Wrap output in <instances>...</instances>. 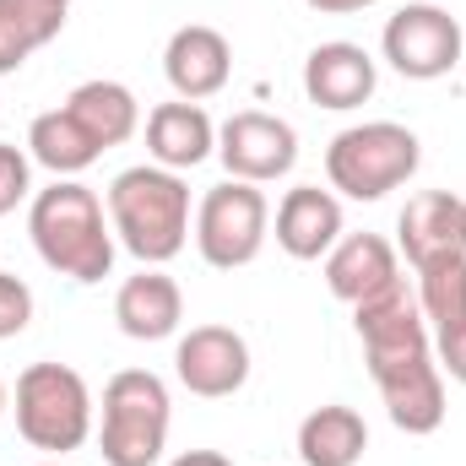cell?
Instances as JSON below:
<instances>
[{
	"mask_svg": "<svg viewBox=\"0 0 466 466\" xmlns=\"http://www.w3.org/2000/svg\"><path fill=\"white\" fill-rule=\"evenodd\" d=\"M418 282H423V288H418V309H423L429 331H434V337L466 331V255L418 271Z\"/></svg>",
	"mask_w": 466,
	"mask_h": 466,
	"instance_id": "obj_22",
	"label": "cell"
},
{
	"mask_svg": "<svg viewBox=\"0 0 466 466\" xmlns=\"http://www.w3.org/2000/svg\"><path fill=\"white\" fill-rule=\"evenodd\" d=\"M352 326L363 337V358H369V374L385 369V363H407V358H423L434 352L429 342V320L418 309V293L396 277L385 293L352 304Z\"/></svg>",
	"mask_w": 466,
	"mask_h": 466,
	"instance_id": "obj_8",
	"label": "cell"
},
{
	"mask_svg": "<svg viewBox=\"0 0 466 466\" xmlns=\"http://www.w3.org/2000/svg\"><path fill=\"white\" fill-rule=\"evenodd\" d=\"M27 196H33V163H27V152H22V147L0 141V218H5V212H16Z\"/></svg>",
	"mask_w": 466,
	"mask_h": 466,
	"instance_id": "obj_24",
	"label": "cell"
},
{
	"mask_svg": "<svg viewBox=\"0 0 466 466\" xmlns=\"http://www.w3.org/2000/svg\"><path fill=\"white\" fill-rule=\"evenodd\" d=\"M44 466H60V461H44Z\"/></svg>",
	"mask_w": 466,
	"mask_h": 466,
	"instance_id": "obj_31",
	"label": "cell"
},
{
	"mask_svg": "<svg viewBox=\"0 0 466 466\" xmlns=\"http://www.w3.org/2000/svg\"><path fill=\"white\" fill-rule=\"evenodd\" d=\"M27 320H33V288L16 271H0V342L22 337Z\"/></svg>",
	"mask_w": 466,
	"mask_h": 466,
	"instance_id": "obj_25",
	"label": "cell"
},
{
	"mask_svg": "<svg viewBox=\"0 0 466 466\" xmlns=\"http://www.w3.org/2000/svg\"><path fill=\"white\" fill-rule=\"evenodd\" d=\"M380 49L390 60V71H401L407 82H440L461 66V22L445 11V5H429V0H412L401 5L385 33H380Z\"/></svg>",
	"mask_w": 466,
	"mask_h": 466,
	"instance_id": "obj_7",
	"label": "cell"
},
{
	"mask_svg": "<svg viewBox=\"0 0 466 466\" xmlns=\"http://www.w3.org/2000/svg\"><path fill=\"white\" fill-rule=\"evenodd\" d=\"M174 374L190 396L223 401L249 380V342L233 326H190V337H179L174 348Z\"/></svg>",
	"mask_w": 466,
	"mask_h": 466,
	"instance_id": "obj_10",
	"label": "cell"
},
{
	"mask_svg": "<svg viewBox=\"0 0 466 466\" xmlns=\"http://www.w3.org/2000/svg\"><path fill=\"white\" fill-rule=\"evenodd\" d=\"M109 223L141 266H168L190 238V185L174 168L136 163L109 185Z\"/></svg>",
	"mask_w": 466,
	"mask_h": 466,
	"instance_id": "obj_2",
	"label": "cell"
},
{
	"mask_svg": "<svg viewBox=\"0 0 466 466\" xmlns=\"http://www.w3.org/2000/svg\"><path fill=\"white\" fill-rule=\"evenodd\" d=\"M0 16L16 27V38L27 49H44L66 27V0H0Z\"/></svg>",
	"mask_w": 466,
	"mask_h": 466,
	"instance_id": "obj_23",
	"label": "cell"
},
{
	"mask_svg": "<svg viewBox=\"0 0 466 466\" xmlns=\"http://www.w3.org/2000/svg\"><path fill=\"white\" fill-rule=\"evenodd\" d=\"M147 152H152L157 168L185 174V168H196V163H207L218 152V125L201 104H185V98L157 104L147 115Z\"/></svg>",
	"mask_w": 466,
	"mask_h": 466,
	"instance_id": "obj_17",
	"label": "cell"
},
{
	"mask_svg": "<svg viewBox=\"0 0 466 466\" xmlns=\"http://www.w3.org/2000/svg\"><path fill=\"white\" fill-rule=\"evenodd\" d=\"M374 385H380L385 412L401 434H434L445 423V374H440L434 352L374 369Z\"/></svg>",
	"mask_w": 466,
	"mask_h": 466,
	"instance_id": "obj_12",
	"label": "cell"
},
{
	"mask_svg": "<svg viewBox=\"0 0 466 466\" xmlns=\"http://www.w3.org/2000/svg\"><path fill=\"white\" fill-rule=\"evenodd\" d=\"M27 55H33V49H27V44L16 38V27H11V22L0 16V76L22 71V66H27Z\"/></svg>",
	"mask_w": 466,
	"mask_h": 466,
	"instance_id": "obj_26",
	"label": "cell"
},
{
	"mask_svg": "<svg viewBox=\"0 0 466 466\" xmlns=\"http://www.w3.org/2000/svg\"><path fill=\"white\" fill-rule=\"evenodd\" d=\"M363 451H369V423L342 401L315 407L299 423V461L304 466H358Z\"/></svg>",
	"mask_w": 466,
	"mask_h": 466,
	"instance_id": "obj_20",
	"label": "cell"
},
{
	"mask_svg": "<svg viewBox=\"0 0 466 466\" xmlns=\"http://www.w3.org/2000/svg\"><path fill=\"white\" fill-rule=\"evenodd\" d=\"M418 163H423V147L396 119L348 125L326 147V179H331V190H342L352 201H380V196L401 190L418 174Z\"/></svg>",
	"mask_w": 466,
	"mask_h": 466,
	"instance_id": "obj_5",
	"label": "cell"
},
{
	"mask_svg": "<svg viewBox=\"0 0 466 466\" xmlns=\"http://www.w3.org/2000/svg\"><path fill=\"white\" fill-rule=\"evenodd\" d=\"M66 5H71V0H66Z\"/></svg>",
	"mask_w": 466,
	"mask_h": 466,
	"instance_id": "obj_32",
	"label": "cell"
},
{
	"mask_svg": "<svg viewBox=\"0 0 466 466\" xmlns=\"http://www.w3.org/2000/svg\"><path fill=\"white\" fill-rule=\"evenodd\" d=\"M401 255L412 260V271H429L440 260H461L466 255V201L451 190H423L401 207L396 218Z\"/></svg>",
	"mask_w": 466,
	"mask_h": 466,
	"instance_id": "obj_11",
	"label": "cell"
},
{
	"mask_svg": "<svg viewBox=\"0 0 466 466\" xmlns=\"http://www.w3.org/2000/svg\"><path fill=\"white\" fill-rule=\"evenodd\" d=\"M218 157H223L228 179L271 185V179L293 174V163H299V130L288 119L266 115V109H238L218 130Z\"/></svg>",
	"mask_w": 466,
	"mask_h": 466,
	"instance_id": "obj_9",
	"label": "cell"
},
{
	"mask_svg": "<svg viewBox=\"0 0 466 466\" xmlns=\"http://www.w3.org/2000/svg\"><path fill=\"white\" fill-rule=\"evenodd\" d=\"M168 466H233L223 451H185V456H174Z\"/></svg>",
	"mask_w": 466,
	"mask_h": 466,
	"instance_id": "obj_29",
	"label": "cell"
},
{
	"mask_svg": "<svg viewBox=\"0 0 466 466\" xmlns=\"http://www.w3.org/2000/svg\"><path fill=\"white\" fill-rule=\"evenodd\" d=\"M66 115L76 119L104 152L119 147V141H130V136L141 130V104H136V93H130L125 82H109V76L82 82V87L66 98Z\"/></svg>",
	"mask_w": 466,
	"mask_h": 466,
	"instance_id": "obj_19",
	"label": "cell"
},
{
	"mask_svg": "<svg viewBox=\"0 0 466 466\" xmlns=\"http://www.w3.org/2000/svg\"><path fill=\"white\" fill-rule=\"evenodd\" d=\"M163 76H168V87H174L185 104H201V98L223 93L228 76H233L228 38H223L218 27H207V22L179 27V33L168 38V49H163Z\"/></svg>",
	"mask_w": 466,
	"mask_h": 466,
	"instance_id": "obj_13",
	"label": "cell"
},
{
	"mask_svg": "<svg viewBox=\"0 0 466 466\" xmlns=\"http://www.w3.org/2000/svg\"><path fill=\"white\" fill-rule=\"evenodd\" d=\"M271 233V207L260 196V185L244 179H223L201 196L196 207V249L212 271H238L266 249Z\"/></svg>",
	"mask_w": 466,
	"mask_h": 466,
	"instance_id": "obj_6",
	"label": "cell"
},
{
	"mask_svg": "<svg viewBox=\"0 0 466 466\" xmlns=\"http://www.w3.org/2000/svg\"><path fill=\"white\" fill-rule=\"evenodd\" d=\"M434 352H440V369H451V380L466 385V331H456V337H434Z\"/></svg>",
	"mask_w": 466,
	"mask_h": 466,
	"instance_id": "obj_27",
	"label": "cell"
},
{
	"mask_svg": "<svg viewBox=\"0 0 466 466\" xmlns=\"http://www.w3.org/2000/svg\"><path fill=\"white\" fill-rule=\"evenodd\" d=\"M16 434L33 451L66 456L93 434V390L71 363H27L16 374Z\"/></svg>",
	"mask_w": 466,
	"mask_h": 466,
	"instance_id": "obj_4",
	"label": "cell"
},
{
	"mask_svg": "<svg viewBox=\"0 0 466 466\" xmlns=\"http://www.w3.org/2000/svg\"><path fill=\"white\" fill-rule=\"evenodd\" d=\"M0 412H5V380H0Z\"/></svg>",
	"mask_w": 466,
	"mask_h": 466,
	"instance_id": "obj_30",
	"label": "cell"
},
{
	"mask_svg": "<svg viewBox=\"0 0 466 466\" xmlns=\"http://www.w3.org/2000/svg\"><path fill=\"white\" fill-rule=\"evenodd\" d=\"M27 152H33V163H44L55 179H76V174H87V168L104 157V147L66 115V109H49V115H38L27 125Z\"/></svg>",
	"mask_w": 466,
	"mask_h": 466,
	"instance_id": "obj_21",
	"label": "cell"
},
{
	"mask_svg": "<svg viewBox=\"0 0 466 466\" xmlns=\"http://www.w3.org/2000/svg\"><path fill=\"white\" fill-rule=\"evenodd\" d=\"M396 277H401L396 244L380 238V233H348V238H337V249L326 255V288H331L342 304H363V299L385 293Z\"/></svg>",
	"mask_w": 466,
	"mask_h": 466,
	"instance_id": "obj_18",
	"label": "cell"
},
{
	"mask_svg": "<svg viewBox=\"0 0 466 466\" xmlns=\"http://www.w3.org/2000/svg\"><path fill=\"white\" fill-rule=\"evenodd\" d=\"M309 11H326V16H348V11H363V5H380V0H304Z\"/></svg>",
	"mask_w": 466,
	"mask_h": 466,
	"instance_id": "obj_28",
	"label": "cell"
},
{
	"mask_svg": "<svg viewBox=\"0 0 466 466\" xmlns=\"http://www.w3.org/2000/svg\"><path fill=\"white\" fill-rule=\"evenodd\" d=\"M115 320L130 342H163L179 331L185 320V293L174 277H163L157 266H141L136 277H125L115 293Z\"/></svg>",
	"mask_w": 466,
	"mask_h": 466,
	"instance_id": "obj_15",
	"label": "cell"
},
{
	"mask_svg": "<svg viewBox=\"0 0 466 466\" xmlns=\"http://www.w3.org/2000/svg\"><path fill=\"white\" fill-rule=\"evenodd\" d=\"M168 423H174L168 385L152 369H119L104 385L98 451L109 466H157L168 451Z\"/></svg>",
	"mask_w": 466,
	"mask_h": 466,
	"instance_id": "obj_3",
	"label": "cell"
},
{
	"mask_svg": "<svg viewBox=\"0 0 466 466\" xmlns=\"http://www.w3.org/2000/svg\"><path fill=\"white\" fill-rule=\"evenodd\" d=\"M380 87V71L369 60L363 44H348V38H331V44H315L309 60H304V98L320 104V109H358L369 104Z\"/></svg>",
	"mask_w": 466,
	"mask_h": 466,
	"instance_id": "obj_14",
	"label": "cell"
},
{
	"mask_svg": "<svg viewBox=\"0 0 466 466\" xmlns=\"http://www.w3.org/2000/svg\"><path fill=\"white\" fill-rule=\"evenodd\" d=\"M27 233L38 260L71 282H104L115 271V223L104 218V201L76 179H55L33 196Z\"/></svg>",
	"mask_w": 466,
	"mask_h": 466,
	"instance_id": "obj_1",
	"label": "cell"
},
{
	"mask_svg": "<svg viewBox=\"0 0 466 466\" xmlns=\"http://www.w3.org/2000/svg\"><path fill=\"white\" fill-rule=\"evenodd\" d=\"M342 238V201L320 185H293L277 207V244L293 260H320Z\"/></svg>",
	"mask_w": 466,
	"mask_h": 466,
	"instance_id": "obj_16",
	"label": "cell"
}]
</instances>
